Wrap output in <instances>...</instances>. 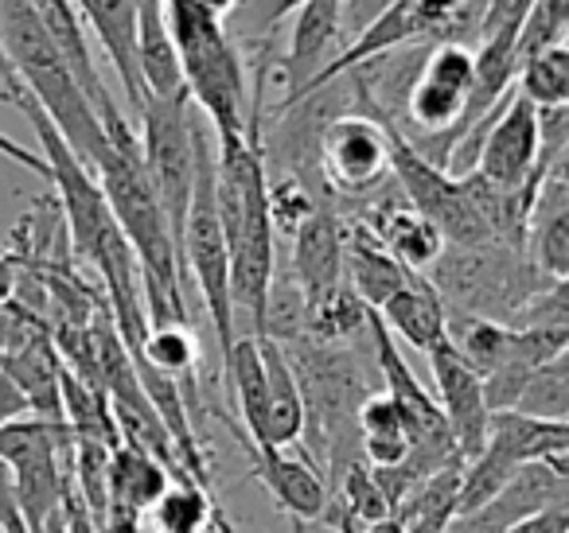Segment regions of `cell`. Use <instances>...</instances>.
Instances as JSON below:
<instances>
[{
	"label": "cell",
	"mask_w": 569,
	"mask_h": 533,
	"mask_svg": "<svg viewBox=\"0 0 569 533\" xmlns=\"http://www.w3.org/2000/svg\"><path fill=\"white\" fill-rule=\"evenodd\" d=\"M17 110L28 118L40 152L48 160V180L63 207L67 234H71L79 258L90 261L106 289V312H110L113 328H118L121 343H126L129 359H137L141 339L149 331V315H144V292H141V269L129 250L126 234H121L118 219H113L110 203H106L102 188H98L94 172L67 149V141L56 133V125L48 121V113L32 102L28 94L17 98Z\"/></svg>",
	"instance_id": "obj_1"
},
{
	"label": "cell",
	"mask_w": 569,
	"mask_h": 533,
	"mask_svg": "<svg viewBox=\"0 0 569 533\" xmlns=\"http://www.w3.org/2000/svg\"><path fill=\"white\" fill-rule=\"evenodd\" d=\"M261 141H214V199L230 258V312L238 335H266V304L277 276V234L266 207Z\"/></svg>",
	"instance_id": "obj_2"
},
{
	"label": "cell",
	"mask_w": 569,
	"mask_h": 533,
	"mask_svg": "<svg viewBox=\"0 0 569 533\" xmlns=\"http://www.w3.org/2000/svg\"><path fill=\"white\" fill-rule=\"evenodd\" d=\"M94 180L102 188L106 203H110L113 219H118L121 234H126L129 250L141 269V292H144V315L149 328L157 323H183L188 308H183V276L180 261H176V242L168 230L164 207H160L157 191H152L149 175L141 164V144L133 141H106V149L94 160Z\"/></svg>",
	"instance_id": "obj_3"
},
{
	"label": "cell",
	"mask_w": 569,
	"mask_h": 533,
	"mask_svg": "<svg viewBox=\"0 0 569 533\" xmlns=\"http://www.w3.org/2000/svg\"><path fill=\"white\" fill-rule=\"evenodd\" d=\"M164 17L180 56L188 102L211 125L214 141L250 137V74L234 36L227 32V20L211 17L191 0H164Z\"/></svg>",
	"instance_id": "obj_4"
},
{
	"label": "cell",
	"mask_w": 569,
	"mask_h": 533,
	"mask_svg": "<svg viewBox=\"0 0 569 533\" xmlns=\"http://www.w3.org/2000/svg\"><path fill=\"white\" fill-rule=\"evenodd\" d=\"M0 48L9 56L12 74L20 79L24 94L48 113L56 133L67 141V149L87 168H94L98 152L106 149L102 121L79 90L71 67L63 63L51 36L43 32L32 0H0Z\"/></svg>",
	"instance_id": "obj_5"
},
{
	"label": "cell",
	"mask_w": 569,
	"mask_h": 533,
	"mask_svg": "<svg viewBox=\"0 0 569 533\" xmlns=\"http://www.w3.org/2000/svg\"><path fill=\"white\" fill-rule=\"evenodd\" d=\"M426 276L441 296L445 315H483L499 323L511 320L538 289L550 284L530 265L522 245L507 242L445 245Z\"/></svg>",
	"instance_id": "obj_6"
},
{
	"label": "cell",
	"mask_w": 569,
	"mask_h": 533,
	"mask_svg": "<svg viewBox=\"0 0 569 533\" xmlns=\"http://www.w3.org/2000/svg\"><path fill=\"white\" fill-rule=\"evenodd\" d=\"M196 183H191V203L183 214L180 245H176V261H180L183 281H196L199 300L207 308V320L219 339V351L234 346V312H230V258H227V234H222L219 219V199H214V133L196 110Z\"/></svg>",
	"instance_id": "obj_7"
},
{
	"label": "cell",
	"mask_w": 569,
	"mask_h": 533,
	"mask_svg": "<svg viewBox=\"0 0 569 533\" xmlns=\"http://www.w3.org/2000/svg\"><path fill=\"white\" fill-rule=\"evenodd\" d=\"M74 436L67 421L20 416L0 424V467L9 471L12 502L32 533H43L48 517L71 491Z\"/></svg>",
	"instance_id": "obj_8"
},
{
	"label": "cell",
	"mask_w": 569,
	"mask_h": 533,
	"mask_svg": "<svg viewBox=\"0 0 569 533\" xmlns=\"http://www.w3.org/2000/svg\"><path fill=\"white\" fill-rule=\"evenodd\" d=\"M382 125H387V137H390V180H395V188L402 191V199L421 219L441 230L445 245L496 242L488 222H483L480 207H476V199H472L468 175H452L449 168L429 164L390 121H382Z\"/></svg>",
	"instance_id": "obj_9"
},
{
	"label": "cell",
	"mask_w": 569,
	"mask_h": 533,
	"mask_svg": "<svg viewBox=\"0 0 569 533\" xmlns=\"http://www.w3.org/2000/svg\"><path fill=\"white\" fill-rule=\"evenodd\" d=\"M141 118V164L149 175L152 191H157L160 207H164L172 242L180 245L183 214L191 203V183H196V105L188 94L180 98H149Z\"/></svg>",
	"instance_id": "obj_10"
},
{
	"label": "cell",
	"mask_w": 569,
	"mask_h": 533,
	"mask_svg": "<svg viewBox=\"0 0 569 533\" xmlns=\"http://www.w3.org/2000/svg\"><path fill=\"white\" fill-rule=\"evenodd\" d=\"M320 188L328 195L359 199L375 195L390 183V137L379 118H367L359 110H340L325 121L317 137Z\"/></svg>",
	"instance_id": "obj_11"
},
{
	"label": "cell",
	"mask_w": 569,
	"mask_h": 533,
	"mask_svg": "<svg viewBox=\"0 0 569 533\" xmlns=\"http://www.w3.org/2000/svg\"><path fill=\"white\" fill-rule=\"evenodd\" d=\"M569 502V471L553 463H522L507 486L468 514H452L441 533H511L519 522Z\"/></svg>",
	"instance_id": "obj_12"
},
{
	"label": "cell",
	"mask_w": 569,
	"mask_h": 533,
	"mask_svg": "<svg viewBox=\"0 0 569 533\" xmlns=\"http://www.w3.org/2000/svg\"><path fill=\"white\" fill-rule=\"evenodd\" d=\"M36 17H40L43 32L51 36V43L59 48V56H63V63L71 67L74 82H79V90L87 94V102L94 105L98 121H102V133L106 141L121 144V141H133V125L126 121V113H121V105L113 102L110 87H106L102 71H98V59L90 56V40H87V28H82L79 12H74L71 0H32Z\"/></svg>",
	"instance_id": "obj_13"
},
{
	"label": "cell",
	"mask_w": 569,
	"mask_h": 533,
	"mask_svg": "<svg viewBox=\"0 0 569 533\" xmlns=\"http://www.w3.org/2000/svg\"><path fill=\"white\" fill-rule=\"evenodd\" d=\"M293 250H289V269H293V289L301 292L305 315L317 312L320 304L343 289V219L332 203H320L312 219L297 230Z\"/></svg>",
	"instance_id": "obj_14"
},
{
	"label": "cell",
	"mask_w": 569,
	"mask_h": 533,
	"mask_svg": "<svg viewBox=\"0 0 569 533\" xmlns=\"http://www.w3.org/2000/svg\"><path fill=\"white\" fill-rule=\"evenodd\" d=\"M429 370H433V385H437V409H441L445 424L452 432V444H457L460 460H476L488 440V401H483V382L465 359L452 354L449 343H437L426 354Z\"/></svg>",
	"instance_id": "obj_15"
},
{
	"label": "cell",
	"mask_w": 569,
	"mask_h": 533,
	"mask_svg": "<svg viewBox=\"0 0 569 533\" xmlns=\"http://www.w3.org/2000/svg\"><path fill=\"white\" fill-rule=\"evenodd\" d=\"M340 40H343V0H309V4L297 9L289 51H284V59H281L284 94H281V102L269 110V118L289 110V105L301 98V90L312 82V74L340 51Z\"/></svg>",
	"instance_id": "obj_16"
},
{
	"label": "cell",
	"mask_w": 569,
	"mask_h": 533,
	"mask_svg": "<svg viewBox=\"0 0 569 533\" xmlns=\"http://www.w3.org/2000/svg\"><path fill=\"white\" fill-rule=\"evenodd\" d=\"M234 436L242 440L246 455H250V479H258L269 491V499L289 517H297V525L317 522V517L325 514L328 483H325V475H320V467H312L305 455H289V447L250 444L238 424H234Z\"/></svg>",
	"instance_id": "obj_17"
},
{
	"label": "cell",
	"mask_w": 569,
	"mask_h": 533,
	"mask_svg": "<svg viewBox=\"0 0 569 533\" xmlns=\"http://www.w3.org/2000/svg\"><path fill=\"white\" fill-rule=\"evenodd\" d=\"M74 12H79L82 28L94 32V40L106 48L110 67L118 74V87L126 94L129 110H144V87L141 74H137V4L141 0H71Z\"/></svg>",
	"instance_id": "obj_18"
},
{
	"label": "cell",
	"mask_w": 569,
	"mask_h": 533,
	"mask_svg": "<svg viewBox=\"0 0 569 533\" xmlns=\"http://www.w3.org/2000/svg\"><path fill=\"white\" fill-rule=\"evenodd\" d=\"M406 281H410V269L398 265L395 253L379 242L371 227H363L359 219L343 222V284L371 312H379Z\"/></svg>",
	"instance_id": "obj_19"
},
{
	"label": "cell",
	"mask_w": 569,
	"mask_h": 533,
	"mask_svg": "<svg viewBox=\"0 0 569 533\" xmlns=\"http://www.w3.org/2000/svg\"><path fill=\"white\" fill-rule=\"evenodd\" d=\"M261 366H266V444L261 447H293L305 436V398L289 354L277 339L258 335Z\"/></svg>",
	"instance_id": "obj_20"
},
{
	"label": "cell",
	"mask_w": 569,
	"mask_h": 533,
	"mask_svg": "<svg viewBox=\"0 0 569 533\" xmlns=\"http://www.w3.org/2000/svg\"><path fill=\"white\" fill-rule=\"evenodd\" d=\"M382 328L406 346L429 354L437 343H445V304L426 273H410V281L375 312Z\"/></svg>",
	"instance_id": "obj_21"
},
{
	"label": "cell",
	"mask_w": 569,
	"mask_h": 533,
	"mask_svg": "<svg viewBox=\"0 0 569 533\" xmlns=\"http://www.w3.org/2000/svg\"><path fill=\"white\" fill-rule=\"evenodd\" d=\"M137 74H141L144 98H180L183 74L176 56L172 32H168L164 0H141L137 4Z\"/></svg>",
	"instance_id": "obj_22"
},
{
	"label": "cell",
	"mask_w": 569,
	"mask_h": 533,
	"mask_svg": "<svg viewBox=\"0 0 569 533\" xmlns=\"http://www.w3.org/2000/svg\"><path fill=\"white\" fill-rule=\"evenodd\" d=\"M106 483H110V510H106V517H141V514H149L152 502L164 494L172 475H168L164 463L152 460L149 452H141V447L121 440L110 452Z\"/></svg>",
	"instance_id": "obj_23"
},
{
	"label": "cell",
	"mask_w": 569,
	"mask_h": 533,
	"mask_svg": "<svg viewBox=\"0 0 569 533\" xmlns=\"http://www.w3.org/2000/svg\"><path fill=\"white\" fill-rule=\"evenodd\" d=\"M222 362H227V382L234 390L238 413H242L238 429L246 432L250 444L261 447L266 444V366H261L258 339L238 335Z\"/></svg>",
	"instance_id": "obj_24"
},
{
	"label": "cell",
	"mask_w": 569,
	"mask_h": 533,
	"mask_svg": "<svg viewBox=\"0 0 569 533\" xmlns=\"http://www.w3.org/2000/svg\"><path fill=\"white\" fill-rule=\"evenodd\" d=\"M359 429V455L367 467H395L410 455V436H406V421L398 405L387 393H367L363 405L356 413Z\"/></svg>",
	"instance_id": "obj_25"
},
{
	"label": "cell",
	"mask_w": 569,
	"mask_h": 533,
	"mask_svg": "<svg viewBox=\"0 0 569 533\" xmlns=\"http://www.w3.org/2000/svg\"><path fill=\"white\" fill-rule=\"evenodd\" d=\"M445 343L483 378L507 359L511 328L499 320H483V315H445Z\"/></svg>",
	"instance_id": "obj_26"
},
{
	"label": "cell",
	"mask_w": 569,
	"mask_h": 533,
	"mask_svg": "<svg viewBox=\"0 0 569 533\" xmlns=\"http://www.w3.org/2000/svg\"><path fill=\"white\" fill-rule=\"evenodd\" d=\"M515 90H519L535 110L569 105V48H566V40L550 43V48L522 59L519 74H515Z\"/></svg>",
	"instance_id": "obj_27"
},
{
	"label": "cell",
	"mask_w": 569,
	"mask_h": 533,
	"mask_svg": "<svg viewBox=\"0 0 569 533\" xmlns=\"http://www.w3.org/2000/svg\"><path fill=\"white\" fill-rule=\"evenodd\" d=\"M149 517H152V525H157V533H203V530H211L214 506H211L207 486L176 479V483H168L164 494L149 506Z\"/></svg>",
	"instance_id": "obj_28"
},
{
	"label": "cell",
	"mask_w": 569,
	"mask_h": 533,
	"mask_svg": "<svg viewBox=\"0 0 569 533\" xmlns=\"http://www.w3.org/2000/svg\"><path fill=\"white\" fill-rule=\"evenodd\" d=\"M515 413L538 416V421H569V351L542 362L527 378L519 401H515Z\"/></svg>",
	"instance_id": "obj_29"
},
{
	"label": "cell",
	"mask_w": 569,
	"mask_h": 533,
	"mask_svg": "<svg viewBox=\"0 0 569 533\" xmlns=\"http://www.w3.org/2000/svg\"><path fill=\"white\" fill-rule=\"evenodd\" d=\"M196 359H199V346L183 323H157V328L144 331L133 366H152V370H160V374L176 378V382H180V378L191 382Z\"/></svg>",
	"instance_id": "obj_30"
},
{
	"label": "cell",
	"mask_w": 569,
	"mask_h": 533,
	"mask_svg": "<svg viewBox=\"0 0 569 533\" xmlns=\"http://www.w3.org/2000/svg\"><path fill=\"white\" fill-rule=\"evenodd\" d=\"M566 24H569V0H535L527 24L519 28V40H515L519 63L527 56H535V51L566 40Z\"/></svg>",
	"instance_id": "obj_31"
},
{
	"label": "cell",
	"mask_w": 569,
	"mask_h": 533,
	"mask_svg": "<svg viewBox=\"0 0 569 533\" xmlns=\"http://www.w3.org/2000/svg\"><path fill=\"white\" fill-rule=\"evenodd\" d=\"M301 4H309V0H238V9L230 12L238 24V36H242L246 43H258V48H266L269 36L277 32V24H281L289 12H297Z\"/></svg>",
	"instance_id": "obj_32"
},
{
	"label": "cell",
	"mask_w": 569,
	"mask_h": 533,
	"mask_svg": "<svg viewBox=\"0 0 569 533\" xmlns=\"http://www.w3.org/2000/svg\"><path fill=\"white\" fill-rule=\"evenodd\" d=\"M0 105H12V94L9 90H0ZM0 157L4 160H12V164H20V168H28L32 175H43L48 180V160H43V152L40 149H24L20 141H12L9 133H0Z\"/></svg>",
	"instance_id": "obj_33"
},
{
	"label": "cell",
	"mask_w": 569,
	"mask_h": 533,
	"mask_svg": "<svg viewBox=\"0 0 569 533\" xmlns=\"http://www.w3.org/2000/svg\"><path fill=\"white\" fill-rule=\"evenodd\" d=\"M511 533H569V502H561V506H550V510H542V514L527 517V522H519Z\"/></svg>",
	"instance_id": "obj_34"
},
{
	"label": "cell",
	"mask_w": 569,
	"mask_h": 533,
	"mask_svg": "<svg viewBox=\"0 0 569 533\" xmlns=\"http://www.w3.org/2000/svg\"><path fill=\"white\" fill-rule=\"evenodd\" d=\"M28 413V401L24 393L12 385V378L0 374V424H9V421H20V416Z\"/></svg>",
	"instance_id": "obj_35"
},
{
	"label": "cell",
	"mask_w": 569,
	"mask_h": 533,
	"mask_svg": "<svg viewBox=\"0 0 569 533\" xmlns=\"http://www.w3.org/2000/svg\"><path fill=\"white\" fill-rule=\"evenodd\" d=\"M0 82H4V90L12 94V105H17V98L24 94V87H20V79L12 74V63H9V56H4V48H0Z\"/></svg>",
	"instance_id": "obj_36"
},
{
	"label": "cell",
	"mask_w": 569,
	"mask_h": 533,
	"mask_svg": "<svg viewBox=\"0 0 569 533\" xmlns=\"http://www.w3.org/2000/svg\"><path fill=\"white\" fill-rule=\"evenodd\" d=\"M191 4H199V9L211 12V17H219V20H227L230 12L238 9V0H191Z\"/></svg>",
	"instance_id": "obj_37"
},
{
	"label": "cell",
	"mask_w": 569,
	"mask_h": 533,
	"mask_svg": "<svg viewBox=\"0 0 569 533\" xmlns=\"http://www.w3.org/2000/svg\"><path fill=\"white\" fill-rule=\"evenodd\" d=\"M359 533H402L395 525V517H387V522H379V525H367V530H359Z\"/></svg>",
	"instance_id": "obj_38"
},
{
	"label": "cell",
	"mask_w": 569,
	"mask_h": 533,
	"mask_svg": "<svg viewBox=\"0 0 569 533\" xmlns=\"http://www.w3.org/2000/svg\"><path fill=\"white\" fill-rule=\"evenodd\" d=\"M211 530H214V533H242V530H234V525H230L222 514H214V517H211Z\"/></svg>",
	"instance_id": "obj_39"
}]
</instances>
